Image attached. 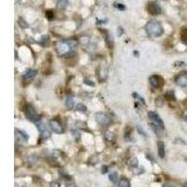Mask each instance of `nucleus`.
I'll use <instances>...</instances> for the list:
<instances>
[{
  "label": "nucleus",
  "mask_w": 187,
  "mask_h": 187,
  "mask_svg": "<svg viewBox=\"0 0 187 187\" xmlns=\"http://www.w3.org/2000/svg\"><path fill=\"white\" fill-rule=\"evenodd\" d=\"M146 31L147 33L152 37H157L162 36L164 33V29L161 23L155 20H152L146 24Z\"/></svg>",
  "instance_id": "f257e3e1"
},
{
  "label": "nucleus",
  "mask_w": 187,
  "mask_h": 187,
  "mask_svg": "<svg viewBox=\"0 0 187 187\" xmlns=\"http://www.w3.org/2000/svg\"><path fill=\"white\" fill-rule=\"evenodd\" d=\"M24 113H25V116H26V118L28 120H30L31 122H40V115H38L36 111H35V109L32 107V106H27L26 109H24Z\"/></svg>",
  "instance_id": "f03ea898"
},
{
  "label": "nucleus",
  "mask_w": 187,
  "mask_h": 187,
  "mask_svg": "<svg viewBox=\"0 0 187 187\" xmlns=\"http://www.w3.org/2000/svg\"><path fill=\"white\" fill-rule=\"evenodd\" d=\"M148 116H149V119L151 120L153 125H155V126L161 128V129H163V130L165 129L164 122H163L162 119L159 117V115L157 113L153 112V111H150L149 113H148Z\"/></svg>",
  "instance_id": "7ed1b4c3"
},
{
  "label": "nucleus",
  "mask_w": 187,
  "mask_h": 187,
  "mask_svg": "<svg viewBox=\"0 0 187 187\" xmlns=\"http://www.w3.org/2000/svg\"><path fill=\"white\" fill-rule=\"evenodd\" d=\"M71 47L67 43V41H58L56 43V51L59 55H67L70 53Z\"/></svg>",
  "instance_id": "20e7f679"
},
{
  "label": "nucleus",
  "mask_w": 187,
  "mask_h": 187,
  "mask_svg": "<svg viewBox=\"0 0 187 187\" xmlns=\"http://www.w3.org/2000/svg\"><path fill=\"white\" fill-rule=\"evenodd\" d=\"M147 10H148V12H149L151 15H154V16L159 15V14H161V12H162V9H161L160 5L155 1L150 2L149 4H148Z\"/></svg>",
  "instance_id": "39448f33"
},
{
  "label": "nucleus",
  "mask_w": 187,
  "mask_h": 187,
  "mask_svg": "<svg viewBox=\"0 0 187 187\" xmlns=\"http://www.w3.org/2000/svg\"><path fill=\"white\" fill-rule=\"evenodd\" d=\"M37 129L40 130V138L42 139H48L50 136H51V133L49 131V128L47 127V125H45V124H43V122L41 121L37 122Z\"/></svg>",
  "instance_id": "423d86ee"
},
{
  "label": "nucleus",
  "mask_w": 187,
  "mask_h": 187,
  "mask_svg": "<svg viewBox=\"0 0 187 187\" xmlns=\"http://www.w3.org/2000/svg\"><path fill=\"white\" fill-rule=\"evenodd\" d=\"M95 120L101 125H109L111 124V119L109 117L103 112H98L95 114Z\"/></svg>",
  "instance_id": "0eeeda50"
},
{
  "label": "nucleus",
  "mask_w": 187,
  "mask_h": 187,
  "mask_svg": "<svg viewBox=\"0 0 187 187\" xmlns=\"http://www.w3.org/2000/svg\"><path fill=\"white\" fill-rule=\"evenodd\" d=\"M150 83H151V85L153 88H160L161 86L163 85L164 81H163V79L161 78L160 76L153 75V76L150 77Z\"/></svg>",
  "instance_id": "6e6552de"
},
{
  "label": "nucleus",
  "mask_w": 187,
  "mask_h": 187,
  "mask_svg": "<svg viewBox=\"0 0 187 187\" xmlns=\"http://www.w3.org/2000/svg\"><path fill=\"white\" fill-rule=\"evenodd\" d=\"M50 127L56 134H61L63 133V127L60 125V122L56 120H51L50 121Z\"/></svg>",
  "instance_id": "1a4fd4ad"
},
{
  "label": "nucleus",
  "mask_w": 187,
  "mask_h": 187,
  "mask_svg": "<svg viewBox=\"0 0 187 187\" xmlns=\"http://www.w3.org/2000/svg\"><path fill=\"white\" fill-rule=\"evenodd\" d=\"M176 83L180 87H187V76L180 75L176 78Z\"/></svg>",
  "instance_id": "9d476101"
},
{
  "label": "nucleus",
  "mask_w": 187,
  "mask_h": 187,
  "mask_svg": "<svg viewBox=\"0 0 187 187\" xmlns=\"http://www.w3.org/2000/svg\"><path fill=\"white\" fill-rule=\"evenodd\" d=\"M15 135H16V138L19 139L20 140H23V141H27L28 140V135L25 133L23 130L20 129H15Z\"/></svg>",
  "instance_id": "9b49d317"
},
{
  "label": "nucleus",
  "mask_w": 187,
  "mask_h": 187,
  "mask_svg": "<svg viewBox=\"0 0 187 187\" xmlns=\"http://www.w3.org/2000/svg\"><path fill=\"white\" fill-rule=\"evenodd\" d=\"M37 71L35 69H27L26 71H25V73L23 74V78L25 80H29V79H33L35 78V77L37 76Z\"/></svg>",
  "instance_id": "f8f14e48"
},
{
  "label": "nucleus",
  "mask_w": 187,
  "mask_h": 187,
  "mask_svg": "<svg viewBox=\"0 0 187 187\" xmlns=\"http://www.w3.org/2000/svg\"><path fill=\"white\" fill-rule=\"evenodd\" d=\"M158 155L159 157L161 158H164L165 157V154H166V152H165V144L163 141H158Z\"/></svg>",
  "instance_id": "ddd939ff"
},
{
  "label": "nucleus",
  "mask_w": 187,
  "mask_h": 187,
  "mask_svg": "<svg viewBox=\"0 0 187 187\" xmlns=\"http://www.w3.org/2000/svg\"><path fill=\"white\" fill-rule=\"evenodd\" d=\"M68 5V0H58L56 7L60 10H65Z\"/></svg>",
  "instance_id": "4468645a"
},
{
  "label": "nucleus",
  "mask_w": 187,
  "mask_h": 187,
  "mask_svg": "<svg viewBox=\"0 0 187 187\" xmlns=\"http://www.w3.org/2000/svg\"><path fill=\"white\" fill-rule=\"evenodd\" d=\"M109 179L111 182H112L113 183H118V180H119V176H118V173L117 172H111V174L109 175Z\"/></svg>",
  "instance_id": "2eb2a0df"
},
{
  "label": "nucleus",
  "mask_w": 187,
  "mask_h": 187,
  "mask_svg": "<svg viewBox=\"0 0 187 187\" xmlns=\"http://www.w3.org/2000/svg\"><path fill=\"white\" fill-rule=\"evenodd\" d=\"M66 107L69 109L74 108V99L72 96H67L66 99Z\"/></svg>",
  "instance_id": "dca6fc26"
},
{
  "label": "nucleus",
  "mask_w": 187,
  "mask_h": 187,
  "mask_svg": "<svg viewBox=\"0 0 187 187\" xmlns=\"http://www.w3.org/2000/svg\"><path fill=\"white\" fill-rule=\"evenodd\" d=\"M119 186L120 187H130V183H129V180L125 178H122L120 180L119 182Z\"/></svg>",
  "instance_id": "f3484780"
},
{
  "label": "nucleus",
  "mask_w": 187,
  "mask_h": 187,
  "mask_svg": "<svg viewBox=\"0 0 187 187\" xmlns=\"http://www.w3.org/2000/svg\"><path fill=\"white\" fill-rule=\"evenodd\" d=\"M129 165L131 166H133V167H137L138 165H139V160H138V158L137 157H132V158H130V160H129Z\"/></svg>",
  "instance_id": "a211bd4d"
},
{
  "label": "nucleus",
  "mask_w": 187,
  "mask_h": 187,
  "mask_svg": "<svg viewBox=\"0 0 187 187\" xmlns=\"http://www.w3.org/2000/svg\"><path fill=\"white\" fill-rule=\"evenodd\" d=\"M76 109L79 111H81V112H85L87 111V108L82 104V103H80V104H78L76 106Z\"/></svg>",
  "instance_id": "6ab92c4d"
},
{
  "label": "nucleus",
  "mask_w": 187,
  "mask_h": 187,
  "mask_svg": "<svg viewBox=\"0 0 187 187\" xmlns=\"http://www.w3.org/2000/svg\"><path fill=\"white\" fill-rule=\"evenodd\" d=\"M18 23H19V24L21 25V27H23V28H27V27H28V23H27L26 22H25L23 18H20V19H19Z\"/></svg>",
  "instance_id": "aec40b11"
},
{
  "label": "nucleus",
  "mask_w": 187,
  "mask_h": 187,
  "mask_svg": "<svg viewBox=\"0 0 187 187\" xmlns=\"http://www.w3.org/2000/svg\"><path fill=\"white\" fill-rule=\"evenodd\" d=\"M66 41H67V43L71 48H75V47L77 46V45H78V41H77V40H66Z\"/></svg>",
  "instance_id": "412c9836"
},
{
  "label": "nucleus",
  "mask_w": 187,
  "mask_h": 187,
  "mask_svg": "<svg viewBox=\"0 0 187 187\" xmlns=\"http://www.w3.org/2000/svg\"><path fill=\"white\" fill-rule=\"evenodd\" d=\"M182 40L184 43H187V29H184L182 34Z\"/></svg>",
  "instance_id": "4be33fe9"
},
{
  "label": "nucleus",
  "mask_w": 187,
  "mask_h": 187,
  "mask_svg": "<svg viewBox=\"0 0 187 187\" xmlns=\"http://www.w3.org/2000/svg\"><path fill=\"white\" fill-rule=\"evenodd\" d=\"M46 17L49 19V20H53V19H54V12H53V10H47L46 11Z\"/></svg>",
  "instance_id": "5701e85b"
},
{
  "label": "nucleus",
  "mask_w": 187,
  "mask_h": 187,
  "mask_svg": "<svg viewBox=\"0 0 187 187\" xmlns=\"http://www.w3.org/2000/svg\"><path fill=\"white\" fill-rule=\"evenodd\" d=\"M133 96L135 98H137V99H139L140 100V102L142 103V104H145V102H144V99L142 98H140V96L138 95V93H133Z\"/></svg>",
  "instance_id": "b1692460"
},
{
  "label": "nucleus",
  "mask_w": 187,
  "mask_h": 187,
  "mask_svg": "<svg viewBox=\"0 0 187 187\" xmlns=\"http://www.w3.org/2000/svg\"><path fill=\"white\" fill-rule=\"evenodd\" d=\"M72 135H73V137L75 138V139H79L80 138H81V135H80V133L77 131V130H72Z\"/></svg>",
  "instance_id": "393cba45"
},
{
  "label": "nucleus",
  "mask_w": 187,
  "mask_h": 187,
  "mask_svg": "<svg viewBox=\"0 0 187 187\" xmlns=\"http://www.w3.org/2000/svg\"><path fill=\"white\" fill-rule=\"evenodd\" d=\"M114 6L117 9H119V10H125V7L124 5H122V4H118V3H114Z\"/></svg>",
  "instance_id": "a878e982"
},
{
  "label": "nucleus",
  "mask_w": 187,
  "mask_h": 187,
  "mask_svg": "<svg viewBox=\"0 0 187 187\" xmlns=\"http://www.w3.org/2000/svg\"><path fill=\"white\" fill-rule=\"evenodd\" d=\"M50 187H60V183H58L56 182H53L50 184Z\"/></svg>",
  "instance_id": "bb28decb"
},
{
  "label": "nucleus",
  "mask_w": 187,
  "mask_h": 187,
  "mask_svg": "<svg viewBox=\"0 0 187 187\" xmlns=\"http://www.w3.org/2000/svg\"><path fill=\"white\" fill-rule=\"evenodd\" d=\"M138 129L139 130V134H142L143 136H145V137H146V133L144 132V130H143V129H141V128H140L139 126L138 127Z\"/></svg>",
  "instance_id": "cd10ccee"
},
{
  "label": "nucleus",
  "mask_w": 187,
  "mask_h": 187,
  "mask_svg": "<svg viewBox=\"0 0 187 187\" xmlns=\"http://www.w3.org/2000/svg\"><path fill=\"white\" fill-rule=\"evenodd\" d=\"M28 160H31V163H35L37 161V158L34 156H31V157H28Z\"/></svg>",
  "instance_id": "c85d7f7f"
},
{
  "label": "nucleus",
  "mask_w": 187,
  "mask_h": 187,
  "mask_svg": "<svg viewBox=\"0 0 187 187\" xmlns=\"http://www.w3.org/2000/svg\"><path fill=\"white\" fill-rule=\"evenodd\" d=\"M162 187H176V186H175V185H173V184H171V183H165V184H163Z\"/></svg>",
  "instance_id": "c756f323"
},
{
  "label": "nucleus",
  "mask_w": 187,
  "mask_h": 187,
  "mask_svg": "<svg viewBox=\"0 0 187 187\" xmlns=\"http://www.w3.org/2000/svg\"><path fill=\"white\" fill-rule=\"evenodd\" d=\"M108 171V167L105 166H102V173H106Z\"/></svg>",
  "instance_id": "7c9ffc66"
},
{
  "label": "nucleus",
  "mask_w": 187,
  "mask_h": 187,
  "mask_svg": "<svg viewBox=\"0 0 187 187\" xmlns=\"http://www.w3.org/2000/svg\"><path fill=\"white\" fill-rule=\"evenodd\" d=\"M84 82H85V83H87V84H89V85H90V84H91L92 86H94V85H95V83H94L93 81H89L85 80V81H84Z\"/></svg>",
  "instance_id": "2f4dec72"
},
{
  "label": "nucleus",
  "mask_w": 187,
  "mask_h": 187,
  "mask_svg": "<svg viewBox=\"0 0 187 187\" xmlns=\"http://www.w3.org/2000/svg\"><path fill=\"white\" fill-rule=\"evenodd\" d=\"M67 187H76V186H75L74 184H69V185H67Z\"/></svg>",
  "instance_id": "473e14b6"
},
{
  "label": "nucleus",
  "mask_w": 187,
  "mask_h": 187,
  "mask_svg": "<svg viewBox=\"0 0 187 187\" xmlns=\"http://www.w3.org/2000/svg\"><path fill=\"white\" fill-rule=\"evenodd\" d=\"M184 120L187 122V114H185V116H184Z\"/></svg>",
  "instance_id": "72a5a7b5"
},
{
  "label": "nucleus",
  "mask_w": 187,
  "mask_h": 187,
  "mask_svg": "<svg viewBox=\"0 0 187 187\" xmlns=\"http://www.w3.org/2000/svg\"><path fill=\"white\" fill-rule=\"evenodd\" d=\"M183 187H187V183H185L183 185Z\"/></svg>",
  "instance_id": "f704fd0d"
}]
</instances>
